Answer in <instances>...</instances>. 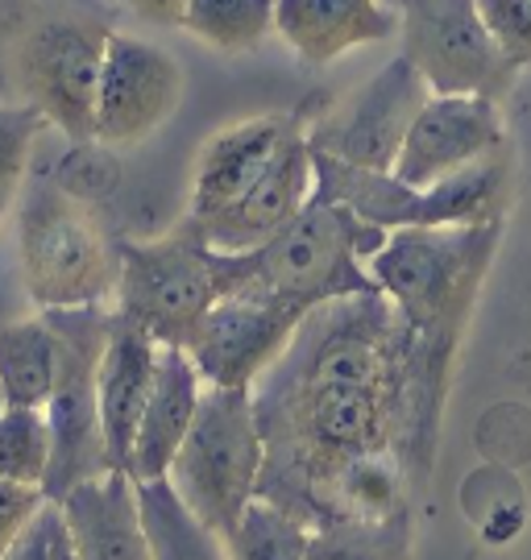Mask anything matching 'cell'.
Returning <instances> with one entry per match:
<instances>
[{"mask_svg":"<svg viewBox=\"0 0 531 560\" xmlns=\"http://www.w3.org/2000/svg\"><path fill=\"white\" fill-rule=\"evenodd\" d=\"M212 249L178 221L150 241H120V279L113 312L150 332L158 345L187 349L204 316L217 307Z\"/></svg>","mask_w":531,"mask_h":560,"instance_id":"obj_7","label":"cell"},{"mask_svg":"<svg viewBox=\"0 0 531 560\" xmlns=\"http://www.w3.org/2000/svg\"><path fill=\"white\" fill-rule=\"evenodd\" d=\"M18 270L38 312L113 307L120 241L108 237L92 203L59 183H34L18 203Z\"/></svg>","mask_w":531,"mask_h":560,"instance_id":"obj_4","label":"cell"},{"mask_svg":"<svg viewBox=\"0 0 531 560\" xmlns=\"http://www.w3.org/2000/svg\"><path fill=\"white\" fill-rule=\"evenodd\" d=\"M4 407H9V402H4V390H0V416H4Z\"/></svg>","mask_w":531,"mask_h":560,"instance_id":"obj_32","label":"cell"},{"mask_svg":"<svg viewBox=\"0 0 531 560\" xmlns=\"http://www.w3.org/2000/svg\"><path fill=\"white\" fill-rule=\"evenodd\" d=\"M138 502L150 560H229L224 536L199 520L166 478L138 481Z\"/></svg>","mask_w":531,"mask_h":560,"instance_id":"obj_22","label":"cell"},{"mask_svg":"<svg viewBox=\"0 0 531 560\" xmlns=\"http://www.w3.org/2000/svg\"><path fill=\"white\" fill-rule=\"evenodd\" d=\"M59 506L79 560H150L138 481L129 474L108 469L76 486Z\"/></svg>","mask_w":531,"mask_h":560,"instance_id":"obj_18","label":"cell"},{"mask_svg":"<svg viewBox=\"0 0 531 560\" xmlns=\"http://www.w3.org/2000/svg\"><path fill=\"white\" fill-rule=\"evenodd\" d=\"M113 25L100 18L50 13L18 38V88L46 125H55L71 145L96 141L100 75Z\"/></svg>","mask_w":531,"mask_h":560,"instance_id":"obj_9","label":"cell"},{"mask_svg":"<svg viewBox=\"0 0 531 560\" xmlns=\"http://www.w3.org/2000/svg\"><path fill=\"white\" fill-rule=\"evenodd\" d=\"M503 221L453 229H399L370 258L378 291L391 300L412 345L415 390L424 416L440 432V411L453 378V358L490 275Z\"/></svg>","mask_w":531,"mask_h":560,"instance_id":"obj_2","label":"cell"},{"mask_svg":"<svg viewBox=\"0 0 531 560\" xmlns=\"http://www.w3.org/2000/svg\"><path fill=\"white\" fill-rule=\"evenodd\" d=\"M299 129H308V120L296 108V113H262V117L236 120L229 129H220L217 138L204 141L183 221L208 224L220 212H229L236 200H245Z\"/></svg>","mask_w":531,"mask_h":560,"instance_id":"obj_15","label":"cell"},{"mask_svg":"<svg viewBox=\"0 0 531 560\" xmlns=\"http://www.w3.org/2000/svg\"><path fill=\"white\" fill-rule=\"evenodd\" d=\"M158 353H162V345L150 332H141L138 324H129L125 316L113 312L96 374V395L108 465L120 469V474H129V465H134L141 416H146V402H150V390H154Z\"/></svg>","mask_w":531,"mask_h":560,"instance_id":"obj_17","label":"cell"},{"mask_svg":"<svg viewBox=\"0 0 531 560\" xmlns=\"http://www.w3.org/2000/svg\"><path fill=\"white\" fill-rule=\"evenodd\" d=\"M308 548H312V523H303L287 506L262 494L241 511L233 532L224 536L229 560H308Z\"/></svg>","mask_w":531,"mask_h":560,"instance_id":"obj_24","label":"cell"},{"mask_svg":"<svg viewBox=\"0 0 531 560\" xmlns=\"http://www.w3.org/2000/svg\"><path fill=\"white\" fill-rule=\"evenodd\" d=\"M138 18L154 21V25H183V18H187V4L192 0H125Z\"/></svg>","mask_w":531,"mask_h":560,"instance_id":"obj_31","label":"cell"},{"mask_svg":"<svg viewBox=\"0 0 531 560\" xmlns=\"http://www.w3.org/2000/svg\"><path fill=\"white\" fill-rule=\"evenodd\" d=\"M490 30L494 46L515 71L531 67V0H473Z\"/></svg>","mask_w":531,"mask_h":560,"instance_id":"obj_27","label":"cell"},{"mask_svg":"<svg viewBox=\"0 0 531 560\" xmlns=\"http://www.w3.org/2000/svg\"><path fill=\"white\" fill-rule=\"evenodd\" d=\"M519 532H523V506H515V502H503V506H494L490 515H486V523H482V540L494 544V548L511 544Z\"/></svg>","mask_w":531,"mask_h":560,"instance_id":"obj_30","label":"cell"},{"mask_svg":"<svg viewBox=\"0 0 531 560\" xmlns=\"http://www.w3.org/2000/svg\"><path fill=\"white\" fill-rule=\"evenodd\" d=\"M204 390H208V382L199 378L196 361L187 358V349L162 345L154 390H150V402H146V416H141L138 428V444H134L129 478H166L171 460L178 457V448H183L192 423H196Z\"/></svg>","mask_w":531,"mask_h":560,"instance_id":"obj_20","label":"cell"},{"mask_svg":"<svg viewBox=\"0 0 531 560\" xmlns=\"http://www.w3.org/2000/svg\"><path fill=\"white\" fill-rule=\"evenodd\" d=\"M391 233L357 221L349 208L312 196L287 229H278L266 245L250 254H217L220 300H262L315 312L320 303L354 300V295H382L370 258L386 245Z\"/></svg>","mask_w":531,"mask_h":560,"instance_id":"obj_3","label":"cell"},{"mask_svg":"<svg viewBox=\"0 0 531 560\" xmlns=\"http://www.w3.org/2000/svg\"><path fill=\"white\" fill-rule=\"evenodd\" d=\"M46 502L42 490L34 486H18V481H0V557L13 548L25 523L38 515V506Z\"/></svg>","mask_w":531,"mask_h":560,"instance_id":"obj_29","label":"cell"},{"mask_svg":"<svg viewBox=\"0 0 531 560\" xmlns=\"http://www.w3.org/2000/svg\"><path fill=\"white\" fill-rule=\"evenodd\" d=\"M428 101L432 92L412 59L394 55L378 75L354 88L336 108L308 120V141L315 154H328L361 171H394L407 129Z\"/></svg>","mask_w":531,"mask_h":560,"instance_id":"obj_11","label":"cell"},{"mask_svg":"<svg viewBox=\"0 0 531 560\" xmlns=\"http://www.w3.org/2000/svg\"><path fill=\"white\" fill-rule=\"evenodd\" d=\"M315 196V162L308 129H299L296 138L282 145L275 166L254 183V191L245 200H236L229 212H220L208 224H187L208 249L217 254H250L257 245L275 237L278 229L296 221Z\"/></svg>","mask_w":531,"mask_h":560,"instance_id":"obj_16","label":"cell"},{"mask_svg":"<svg viewBox=\"0 0 531 560\" xmlns=\"http://www.w3.org/2000/svg\"><path fill=\"white\" fill-rule=\"evenodd\" d=\"M315 196L349 208L357 221L382 233L399 229H453V224L503 221L511 196V171L503 154L461 171L436 187H412L391 171H361L328 154H315Z\"/></svg>","mask_w":531,"mask_h":560,"instance_id":"obj_5","label":"cell"},{"mask_svg":"<svg viewBox=\"0 0 531 560\" xmlns=\"http://www.w3.org/2000/svg\"><path fill=\"white\" fill-rule=\"evenodd\" d=\"M275 13L278 0H192L178 30L220 55H245L275 34Z\"/></svg>","mask_w":531,"mask_h":560,"instance_id":"obj_23","label":"cell"},{"mask_svg":"<svg viewBox=\"0 0 531 560\" xmlns=\"http://www.w3.org/2000/svg\"><path fill=\"white\" fill-rule=\"evenodd\" d=\"M0 560H79L59 502L50 499L42 502L38 515L25 523V532H21L18 540H13V548Z\"/></svg>","mask_w":531,"mask_h":560,"instance_id":"obj_28","label":"cell"},{"mask_svg":"<svg viewBox=\"0 0 531 560\" xmlns=\"http://www.w3.org/2000/svg\"><path fill=\"white\" fill-rule=\"evenodd\" d=\"M262 474H266V436L257 423L254 390L208 386L199 399L196 423L166 469V481L199 520L217 527L220 536H229L241 511L262 494Z\"/></svg>","mask_w":531,"mask_h":560,"instance_id":"obj_6","label":"cell"},{"mask_svg":"<svg viewBox=\"0 0 531 560\" xmlns=\"http://www.w3.org/2000/svg\"><path fill=\"white\" fill-rule=\"evenodd\" d=\"M312 312L282 307L262 300H217L204 316L196 337L187 345V358L196 361L199 378L220 390H254L257 382L275 370L291 349L299 324Z\"/></svg>","mask_w":531,"mask_h":560,"instance_id":"obj_13","label":"cell"},{"mask_svg":"<svg viewBox=\"0 0 531 560\" xmlns=\"http://www.w3.org/2000/svg\"><path fill=\"white\" fill-rule=\"evenodd\" d=\"M399 18L378 0H278L275 34L308 67H324L357 46L391 38Z\"/></svg>","mask_w":531,"mask_h":560,"instance_id":"obj_19","label":"cell"},{"mask_svg":"<svg viewBox=\"0 0 531 560\" xmlns=\"http://www.w3.org/2000/svg\"><path fill=\"white\" fill-rule=\"evenodd\" d=\"M266 436L262 499L315 527L328 481L361 457L394 453L419 478L436 428L419 407L412 345L386 295L320 303L291 349L254 386Z\"/></svg>","mask_w":531,"mask_h":560,"instance_id":"obj_1","label":"cell"},{"mask_svg":"<svg viewBox=\"0 0 531 560\" xmlns=\"http://www.w3.org/2000/svg\"><path fill=\"white\" fill-rule=\"evenodd\" d=\"M183 92H187V75L171 50L138 34L113 30L104 75H100L96 141L108 150L138 145L175 117Z\"/></svg>","mask_w":531,"mask_h":560,"instance_id":"obj_12","label":"cell"},{"mask_svg":"<svg viewBox=\"0 0 531 560\" xmlns=\"http://www.w3.org/2000/svg\"><path fill=\"white\" fill-rule=\"evenodd\" d=\"M403 59L424 75L432 96H486L503 101L515 71L494 46L473 0H403Z\"/></svg>","mask_w":531,"mask_h":560,"instance_id":"obj_10","label":"cell"},{"mask_svg":"<svg viewBox=\"0 0 531 560\" xmlns=\"http://www.w3.org/2000/svg\"><path fill=\"white\" fill-rule=\"evenodd\" d=\"M62 370V340L46 316L0 328V390L9 407H46Z\"/></svg>","mask_w":531,"mask_h":560,"instance_id":"obj_21","label":"cell"},{"mask_svg":"<svg viewBox=\"0 0 531 560\" xmlns=\"http://www.w3.org/2000/svg\"><path fill=\"white\" fill-rule=\"evenodd\" d=\"M50 423L42 407H4L0 416V481L46 486L50 474Z\"/></svg>","mask_w":531,"mask_h":560,"instance_id":"obj_26","label":"cell"},{"mask_svg":"<svg viewBox=\"0 0 531 560\" xmlns=\"http://www.w3.org/2000/svg\"><path fill=\"white\" fill-rule=\"evenodd\" d=\"M503 113L498 101L486 96H432L419 108L415 125L407 129V141L394 159V171L412 187H436L470 171L477 162L503 154Z\"/></svg>","mask_w":531,"mask_h":560,"instance_id":"obj_14","label":"cell"},{"mask_svg":"<svg viewBox=\"0 0 531 560\" xmlns=\"http://www.w3.org/2000/svg\"><path fill=\"white\" fill-rule=\"evenodd\" d=\"M55 324L62 340V370L50 402L42 407L50 423V474L42 494L50 502L67 499L76 486L108 474V448L100 428V395L96 374L104 358V340L113 324V307H71V312H42Z\"/></svg>","mask_w":531,"mask_h":560,"instance_id":"obj_8","label":"cell"},{"mask_svg":"<svg viewBox=\"0 0 531 560\" xmlns=\"http://www.w3.org/2000/svg\"><path fill=\"white\" fill-rule=\"evenodd\" d=\"M407 552H412L407 515L391 523L328 520L312 527L308 560H407Z\"/></svg>","mask_w":531,"mask_h":560,"instance_id":"obj_25","label":"cell"}]
</instances>
